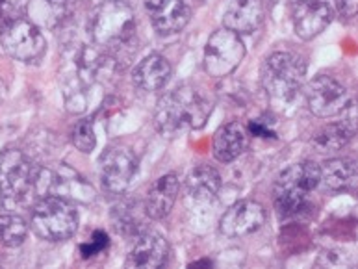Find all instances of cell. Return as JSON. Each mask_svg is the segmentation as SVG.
<instances>
[{"mask_svg": "<svg viewBox=\"0 0 358 269\" xmlns=\"http://www.w3.org/2000/svg\"><path fill=\"white\" fill-rule=\"evenodd\" d=\"M214 103L195 86H178L156 103L155 124L164 138L203 129L212 115Z\"/></svg>", "mask_w": 358, "mask_h": 269, "instance_id": "obj_1", "label": "cell"}, {"mask_svg": "<svg viewBox=\"0 0 358 269\" xmlns=\"http://www.w3.org/2000/svg\"><path fill=\"white\" fill-rule=\"evenodd\" d=\"M50 169L38 166L27 152L15 147L0 154V195L13 205H28L47 197Z\"/></svg>", "mask_w": 358, "mask_h": 269, "instance_id": "obj_2", "label": "cell"}, {"mask_svg": "<svg viewBox=\"0 0 358 269\" xmlns=\"http://www.w3.org/2000/svg\"><path fill=\"white\" fill-rule=\"evenodd\" d=\"M134 10L123 0H106L96 8L87 22L90 39L108 54L127 49L136 38Z\"/></svg>", "mask_w": 358, "mask_h": 269, "instance_id": "obj_3", "label": "cell"}, {"mask_svg": "<svg viewBox=\"0 0 358 269\" xmlns=\"http://www.w3.org/2000/svg\"><path fill=\"white\" fill-rule=\"evenodd\" d=\"M320 182V166L314 161H301L284 169L275 182V208L278 215L292 217L306 210L310 194Z\"/></svg>", "mask_w": 358, "mask_h": 269, "instance_id": "obj_4", "label": "cell"}, {"mask_svg": "<svg viewBox=\"0 0 358 269\" xmlns=\"http://www.w3.org/2000/svg\"><path fill=\"white\" fill-rule=\"evenodd\" d=\"M306 75L305 59L299 54L278 50L266 58L262 65V86L273 103H292L303 87Z\"/></svg>", "mask_w": 358, "mask_h": 269, "instance_id": "obj_5", "label": "cell"}, {"mask_svg": "<svg viewBox=\"0 0 358 269\" xmlns=\"http://www.w3.org/2000/svg\"><path fill=\"white\" fill-rule=\"evenodd\" d=\"M30 225L36 236L41 240L65 242L75 236V232L78 231V212L71 201L56 195H47L34 206Z\"/></svg>", "mask_w": 358, "mask_h": 269, "instance_id": "obj_6", "label": "cell"}, {"mask_svg": "<svg viewBox=\"0 0 358 269\" xmlns=\"http://www.w3.org/2000/svg\"><path fill=\"white\" fill-rule=\"evenodd\" d=\"M245 58V45L240 36L227 28H220L210 36L204 47V71L214 78H224L234 73Z\"/></svg>", "mask_w": 358, "mask_h": 269, "instance_id": "obj_7", "label": "cell"}, {"mask_svg": "<svg viewBox=\"0 0 358 269\" xmlns=\"http://www.w3.org/2000/svg\"><path fill=\"white\" fill-rule=\"evenodd\" d=\"M0 43L11 58L22 64L38 61L47 50V41L41 28L22 17L0 28Z\"/></svg>", "mask_w": 358, "mask_h": 269, "instance_id": "obj_8", "label": "cell"}, {"mask_svg": "<svg viewBox=\"0 0 358 269\" xmlns=\"http://www.w3.org/2000/svg\"><path fill=\"white\" fill-rule=\"evenodd\" d=\"M306 104L314 115L323 119L336 117L348 110L351 104L348 87L340 84L336 78L327 75L315 76L314 80L306 84L305 89Z\"/></svg>", "mask_w": 358, "mask_h": 269, "instance_id": "obj_9", "label": "cell"}, {"mask_svg": "<svg viewBox=\"0 0 358 269\" xmlns=\"http://www.w3.org/2000/svg\"><path fill=\"white\" fill-rule=\"evenodd\" d=\"M99 171H101L102 188L108 194L119 195L129 188L132 178L138 173V160L134 152L121 145L108 147L101 154L99 160Z\"/></svg>", "mask_w": 358, "mask_h": 269, "instance_id": "obj_10", "label": "cell"}, {"mask_svg": "<svg viewBox=\"0 0 358 269\" xmlns=\"http://www.w3.org/2000/svg\"><path fill=\"white\" fill-rule=\"evenodd\" d=\"M266 223V210L260 203L240 201L224 212L220 231L227 238H245L258 232Z\"/></svg>", "mask_w": 358, "mask_h": 269, "instance_id": "obj_11", "label": "cell"}, {"mask_svg": "<svg viewBox=\"0 0 358 269\" xmlns=\"http://www.w3.org/2000/svg\"><path fill=\"white\" fill-rule=\"evenodd\" d=\"M150 22L162 36L182 32L192 19V6L187 0H143Z\"/></svg>", "mask_w": 358, "mask_h": 269, "instance_id": "obj_12", "label": "cell"}, {"mask_svg": "<svg viewBox=\"0 0 358 269\" xmlns=\"http://www.w3.org/2000/svg\"><path fill=\"white\" fill-rule=\"evenodd\" d=\"M294 30L301 39H314L332 22V10L325 0H297L292 10Z\"/></svg>", "mask_w": 358, "mask_h": 269, "instance_id": "obj_13", "label": "cell"}, {"mask_svg": "<svg viewBox=\"0 0 358 269\" xmlns=\"http://www.w3.org/2000/svg\"><path fill=\"white\" fill-rule=\"evenodd\" d=\"M266 17L264 0H230L223 15V28L230 32L252 34L262 27Z\"/></svg>", "mask_w": 358, "mask_h": 269, "instance_id": "obj_14", "label": "cell"}, {"mask_svg": "<svg viewBox=\"0 0 358 269\" xmlns=\"http://www.w3.org/2000/svg\"><path fill=\"white\" fill-rule=\"evenodd\" d=\"M169 245L164 236L156 232H145L134 242L127 256V268L132 269H156L167 262Z\"/></svg>", "mask_w": 358, "mask_h": 269, "instance_id": "obj_15", "label": "cell"}, {"mask_svg": "<svg viewBox=\"0 0 358 269\" xmlns=\"http://www.w3.org/2000/svg\"><path fill=\"white\" fill-rule=\"evenodd\" d=\"M48 195H56L62 199L76 201V203H91L95 201V189L91 184H87L76 171H73L69 166L62 163L59 169L52 171L50 169V189Z\"/></svg>", "mask_w": 358, "mask_h": 269, "instance_id": "obj_16", "label": "cell"}, {"mask_svg": "<svg viewBox=\"0 0 358 269\" xmlns=\"http://www.w3.org/2000/svg\"><path fill=\"white\" fill-rule=\"evenodd\" d=\"M249 147V130L240 121H230L217 129L212 141V151L215 160L229 163L240 158Z\"/></svg>", "mask_w": 358, "mask_h": 269, "instance_id": "obj_17", "label": "cell"}, {"mask_svg": "<svg viewBox=\"0 0 358 269\" xmlns=\"http://www.w3.org/2000/svg\"><path fill=\"white\" fill-rule=\"evenodd\" d=\"M73 0H30L27 15L41 30H56L73 17Z\"/></svg>", "mask_w": 358, "mask_h": 269, "instance_id": "obj_18", "label": "cell"}, {"mask_svg": "<svg viewBox=\"0 0 358 269\" xmlns=\"http://www.w3.org/2000/svg\"><path fill=\"white\" fill-rule=\"evenodd\" d=\"M171 78V64L160 54H149L132 71V82L145 93L160 92Z\"/></svg>", "mask_w": 358, "mask_h": 269, "instance_id": "obj_19", "label": "cell"}, {"mask_svg": "<svg viewBox=\"0 0 358 269\" xmlns=\"http://www.w3.org/2000/svg\"><path fill=\"white\" fill-rule=\"evenodd\" d=\"M178 188H180V182L177 175H164L158 178L150 186L147 199H145V215L150 219H164L175 206Z\"/></svg>", "mask_w": 358, "mask_h": 269, "instance_id": "obj_20", "label": "cell"}, {"mask_svg": "<svg viewBox=\"0 0 358 269\" xmlns=\"http://www.w3.org/2000/svg\"><path fill=\"white\" fill-rule=\"evenodd\" d=\"M321 182L331 191H351L357 186V163L351 158H331L320 167Z\"/></svg>", "mask_w": 358, "mask_h": 269, "instance_id": "obj_21", "label": "cell"}, {"mask_svg": "<svg viewBox=\"0 0 358 269\" xmlns=\"http://www.w3.org/2000/svg\"><path fill=\"white\" fill-rule=\"evenodd\" d=\"M355 129L349 123H332L327 124L314 136L312 145L321 154H334L342 151L349 145V141L353 140Z\"/></svg>", "mask_w": 358, "mask_h": 269, "instance_id": "obj_22", "label": "cell"}, {"mask_svg": "<svg viewBox=\"0 0 358 269\" xmlns=\"http://www.w3.org/2000/svg\"><path fill=\"white\" fill-rule=\"evenodd\" d=\"M187 194L195 201H212L221 189V177L214 167L199 166L187 177Z\"/></svg>", "mask_w": 358, "mask_h": 269, "instance_id": "obj_23", "label": "cell"}, {"mask_svg": "<svg viewBox=\"0 0 358 269\" xmlns=\"http://www.w3.org/2000/svg\"><path fill=\"white\" fill-rule=\"evenodd\" d=\"M28 236L27 221L21 215L10 214L0 217V243L6 247H19Z\"/></svg>", "mask_w": 358, "mask_h": 269, "instance_id": "obj_24", "label": "cell"}, {"mask_svg": "<svg viewBox=\"0 0 358 269\" xmlns=\"http://www.w3.org/2000/svg\"><path fill=\"white\" fill-rule=\"evenodd\" d=\"M71 141L80 152H91L96 147L95 126L91 119H80L76 121L75 126L71 129Z\"/></svg>", "mask_w": 358, "mask_h": 269, "instance_id": "obj_25", "label": "cell"}, {"mask_svg": "<svg viewBox=\"0 0 358 269\" xmlns=\"http://www.w3.org/2000/svg\"><path fill=\"white\" fill-rule=\"evenodd\" d=\"M113 223L119 232H134L139 225L136 208L132 205H121L113 212Z\"/></svg>", "mask_w": 358, "mask_h": 269, "instance_id": "obj_26", "label": "cell"}, {"mask_svg": "<svg viewBox=\"0 0 358 269\" xmlns=\"http://www.w3.org/2000/svg\"><path fill=\"white\" fill-rule=\"evenodd\" d=\"M28 2L30 0H0V28L21 19L22 13H27Z\"/></svg>", "mask_w": 358, "mask_h": 269, "instance_id": "obj_27", "label": "cell"}, {"mask_svg": "<svg viewBox=\"0 0 358 269\" xmlns=\"http://www.w3.org/2000/svg\"><path fill=\"white\" fill-rule=\"evenodd\" d=\"M108 247H110V236H108L104 231H95L93 232V236L90 238V242L82 243L80 245L82 259H93L96 254L104 253Z\"/></svg>", "mask_w": 358, "mask_h": 269, "instance_id": "obj_28", "label": "cell"}, {"mask_svg": "<svg viewBox=\"0 0 358 269\" xmlns=\"http://www.w3.org/2000/svg\"><path fill=\"white\" fill-rule=\"evenodd\" d=\"M249 136H257V138H266V140H275L277 138V130L273 129V123L268 117H257L249 121Z\"/></svg>", "mask_w": 358, "mask_h": 269, "instance_id": "obj_29", "label": "cell"}, {"mask_svg": "<svg viewBox=\"0 0 358 269\" xmlns=\"http://www.w3.org/2000/svg\"><path fill=\"white\" fill-rule=\"evenodd\" d=\"M334 6H336L338 13L343 19H353V17H357V0H334Z\"/></svg>", "mask_w": 358, "mask_h": 269, "instance_id": "obj_30", "label": "cell"}, {"mask_svg": "<svg viewBox=\"0 0 358 269\" xmlns=\"http://www.w3.org/2000/svg\"><path fill=\"white\" fill-rule=\"evenodd\" d=\"M203 266H206V268H212V266H214V262H212V260H199V262H192V264H189V268H203Z\"/></svg>", "mask_w": 358, "mask_h": 269, "instance_id": "obj_31", "label": "cell"}, {"mask_svg": "<svg viewBox=\"0 0 358 269\" xmlns=\"http://www.w3.org/2000/svg\"><path fill=\"white\" fill-rule=\"evenodd\" d=\"M4 95H6V86L0 82V103L4 101Z\"/></svg>", "mask_w": 358, "mask_h": 269, "instance_id": "obj_32", "label": "cell"}, {"mask_svg": "<svg viewBox=\"0 0 358 269\" xmlns=\"http://www.w3.org/2000/svg\"><path fill=\"white\" fill-rule=\"evenodd\" d=\"M0 205H2V195H0Z\"/></svg>", "mask_w": 358, "mask_h": 269, "instance_id": "obj_33", "label": "cell"}]
</instances>
